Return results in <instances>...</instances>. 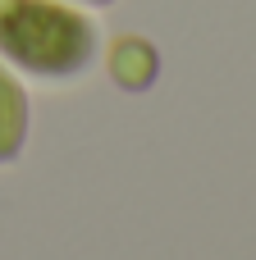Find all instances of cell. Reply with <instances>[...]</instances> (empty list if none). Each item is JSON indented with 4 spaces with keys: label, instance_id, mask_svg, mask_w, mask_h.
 I'll use <instances>...</instances> for the list:
<instances>
[{
    "label": "cell",
    "instance_id": "6da1fadb",
    "mask_svg": "<svg viewBox=\"0 0 256 260\" xmlns=\"http://www.w3.org/2000/svg\"><path fill=\"white\" fill-rule=\"evenodd\" d=\"M0 50L37 78H78L96 59V27L41 0H5Z\"/></svg>",
    "mask_w": 256,
    "mask_h": 260
},
{
    "label": "cell",
    "instance_id": "7a4b0ae2",
    "mask_svg": "<svg viewBox=\"0 0 256 260\" xmlns=\"http://www.w3.org/2000/svg\"><path fill=\"white\" fill-rule=\"evenodd\" d=\"M23 123H27L23 91L0 73V165L18 155V146H23Z\"/></svg>",
    "mask_w": 256,
    "mask_h": 260
},
{
    "label": "cell",
    "instance_id": "3957f363",
    "mask_svg": "<svg viewBox=\"0 0 256 260\" xmlns=\"http://www.w3.org/2000/svg\"><path fill=\"white\" fill-rule=\"evenodd\" d=\"M92 5H105V0H92Z\"/></svg>",
    "mask_w": 256,
    "mask_h": 260
},
{
    "label": "cell",
    "instance_id": "277c9868",
    "mask_svg": "<svg viewBox=\"0 0 256 260\" xmlns=\"http://www.w3.org/2000/svg\"><path fill=\"white\" fill-rule=\"evenodd\" d=\"M0 5H5V0H0Z\"/></svg>",
    "mask_w": 256,
    "mask_h": 260
}]
</instances>
